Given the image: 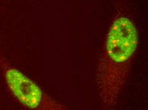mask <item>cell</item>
Instances as JSON below:
<instances>
[{
	"mask_svg": "<svg viewBox=\"0 0 148 110\" xmlns=\"http://www.w3.org/2000/svg\"><path fill=\"white\" fill-rule=\"evenodd\" d=\"M138 43L134 22L125 16L112 21L97 69V81L103 106L114 108L129 75Z\"/></svg>",
	"mask_w": 148,
	"mask_h": 110,
	"instance_id": "1",
	"label": "cell"
},
{
	"mask_svg": "<svg viewBox=\"0 0 148 110\" xmlns=\"http://www.w3.org/2000/svg\"><path fill=\"white\" fill-rule=\"evenodd\" d=\"M0 71L10 92L23 106L35 110L69 109L49 96L35 82L12 66L1 52Z\"/></svg>",
	"mask_w": 148,
	"mask_h": 110,
	"instance_id": "2",
	"label": "cell"
}]
</instances>
